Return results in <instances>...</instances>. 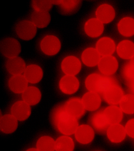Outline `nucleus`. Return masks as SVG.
<instances>
[{
    "label": "nucleus",
    "instance_id": "nucleus-1",
    "mask_svg": "<svg viewBox=\"0 0 134 151\" xmlns=\"http://www.w3.org/2000/svg\"><path fill=\"white\" fill-rule=\"evenodd\" d=\"M51 118L54 128L65 135L75 134L79 127L78 119L68 113L65 103L59 104L54 108Z\"/></svg>",
    "mask_w": 134,
    "mask_h": 151
},
{
    "label": "nucleus",
    "instance_id": "nucleus-2",
    "mask_svg": "<svg viewBox=\"0 0 134 151\" xmlns=\"http://www.w3.org/2000/svg\"><path fill=\"white\" fill-rule=\"evenodd\" d=\"M117 80L110 76H102L93 73L88 76L85 81V86L90 91L102 95L113 84H117Z\"/></svg>",
    "mask_w": 134,
    "mask_h": 151
},
{
    "label": "nucleus",
    "instance_id": "nucleus-3",
    "mask_svg": "<svg viewBox=\"0 0 134 151\" xmlns=\"http://www.w3.org/2000/svg\"><path fill=\"white\" fill-rule=\"evenodd\" d=\"M0 49L2 54L9 59L15 58L21 52L20 43L14 38H8L3 39L0 44Z\"/></svg>",
    "mask_w": 134,
    "mask_h": 151
},
{
    "label": "nucleus",
    "instance_id": "nucleus-4",
    "mask_svg": "<svg viewBox=\"0 0 134 151\" xmlns=\"http://www.w3.org/2000/svg\"><path fill=\"white\" fill-rule=\"evenodd\" d=\"M16 32L18 36L22 40L33 39L37 33V27L32 21L24 20L17 25Z\"/></svg>",
    "mask_w": 134,
    "mask_h": 151
},
{
    "label": "nucleus",
    "instance_id": "nucleus-5",
    "mask_svg": "<svg viewBox=\"0 0 134 151\" xmlns=\"http://www.w3.org/2000/svg\"><path fill=\"white\" fill-rule=\"evenodd\" d=\"M41 48L45 54L48 55H55L59 52L61 47L60 41L54 35H47L41 42Z\"/></svg>",
    "mask_w": 134,
    "mask_h": 151
},
{
    "label": "nucleus",
    "instance_id": "nucleus-6",
    "mask_svg": "<svg viewBox=\"0 0 134 151\" xmlns=\"http://www.w3.org/2000/svg\"><path fill=\"white\" fill-rule=\"evenodd\" d=\"M90 124L98 133L101 134L107 132L110 125L104 114V110H100L94 113L89 119Z\"/></svg>",
    "mask_w": 134,
    "mask_h": 151
},
{
    "label": "nucleus",
    "instance_id": "nucleus-7",
    "mask_svg": "<svg viewBox=\"0 0 134 151\" xmlns=\"http://www.w3.org/2000/svg\"><path fill=\"white\" fill-rule=\"evenodd\" d=\"M61 67L66 75L75 76L80 71L81 65L78 58L74 56H69L63 59Z\"/></svg>",
    "mask_w": 134,
    "mask_h": 151
},
{
    "label": "nucleus",
    "instance_id": "nucleus-8",
    "mask_svg": "<svg viewBox=\"0 0 134 151\" xmlns=\"http://www.w3.org/2000/svg\"><path fill=\"white\" fill-rule=\"evenodd\" d=\"M100 72L105 76H110L116 72L118 68V61L111 55L103 56L98 64Z\"/></svg>",
    "mask_w": 134,
    "mask_h": 151
},
{
    "label": "nucleus",
    "instance_id": "nucleus-9",
    "mask_svg": "<svg viewBox=\"0 0 134 151\" xmlns=\"http://www.w3.org/2000/svg\"><path fill=\"white\" fill-rule=\"evenodd\" d=\"M79 86V81L75 76H64L61 78L59 83V88L61 91L68 95L76 93L78 90Z\"/></svg>",
    "mask_w": 134,
    "mask_h": 151
},
{
    "label": "nucleus",
    "instance_id": "nucleus-10",
    "mask_svg": "<svg viewBox=\"0 0 134 151\" xmlns=\"http://www.w3.org/2000/svg\"><path fill=\"white\" fill-rule=\"evenodd\" d=\"M102 96L106 102L112 105L120 103L124 96L122 90L118 83L109 88Z\"/></svg>",
    "mask_w": 134,
    "mask_h": 151
},
{
    "label": "nucleus",
    "instance_id": "nucleus-11",
    "mask_svg": "<svg viewBox=\"0 0 134 151\" xmlns=\"http://www.w3.org/2000/svg\"><path fill=\"white\" fill-rule=\"evenodd\" d=\"M11 112L12 115L17 120L25 121L30 115V106L24 101H19L13 104L11 109Z\"/></svg>",
    "mask_w": 134,
    "mask_h": 151
},
{
    "label": "nucleus",
    "instance_id": "nucleus-12",
    "mask_svg": "<svg viewBox=\"0 0 134 151\" xmlns=\"http://www.w3.org/2000/svg\"><path fill=\"white\" fill-rule=\"evenodd\" d=\"M66 109L68 113L78 119L84 114L85 109L82 101L79 98H72L65 103Z\"/></svg>",
    "mask_w": 134,
    "mask_h": 151
},
{
    "label": "nucleus",
    "instance_id": "nucleus-13",
    "mask_svg": "<svg viewBox=\"0 0 134 151\" xmlns=\"http://www.w3.org/2000/svg\"><path fill=\"white\" fill-rule=\"evenodd\" d=\"M75 136L76 139L80 143L87 144L91 142L94 139V130L88 125H81L77 128L75 133Z\"/></svg>",
    "mask_w": 134,
    "mask_h": 151
},
{
    "label": "nucleus",
    "instance_id": "nucleus-14",
    "mask_svg": "<svg viewBox=\"0 0 134 151\" xmlns=\"http://www.w3.org/2000/svg\"><path fill=\"white\" fill-rule=\"evenodd\" d=\"M81 101L85 109L90 111L96 110L101 104V99L99 94L92 91L85 94Z\"/></svg>",
    "mask_w": 134,
    "mask_h": 151
},
{
    "label": "nucleus",
    "instance_id": "nucleus-15",
    "mask_svg": "<svg viewBox=\"0 0 134 151\" xmlns=\"http://www.w3.org/2000/svg\"><path fill=\"white\" fill-rule=\"evenodd\" d=\"M84 29L88 36L97 37L100 36L104 31L103 23L97 18L91 19L85 24Z\"/></svg>",
    "mask_w": 134,
    "mask_h": 151
},
{
    "label": "nucleus",
    "instance_id": "nucleus-16",
    "mask_svg": "<svg viewBox=\"0 0 134 151\" xmlns=\"http://www.w3.org/2000/svg\"><path fill=\"white\" fill-rule=\"evenodd\" d=\"M107 134L110 141L114 143H118L123 141L126 136V131L122 125L117 124L111 125L108 128Z\"/></svg>",
    "mask_w": 134,
    "mask_h": 151
},
{
    "label": "nucleus",
    "instance_id": "nucleus-17",
    "mask_svg": "<svg viewBox=\"0 0 134 151\" xmlns=\"http://www.w3.org/2000/svg\"><path fill=\"white\" fill-rule=\"evenodd\" d=\"M97 19L103 23H108L114 18L115 12L113 7L107 4L99 6L96 12Z\"/></svg>",
    "mask_w": 134,
    "mask_h": 151
},
{
    "label": "nucleus",
    "instance_id": "nucleus-18",
    "mask_svg": "<svg viewBox=\"0 0 134 151\" xmlns=\"http://www.w3.org/2000/svg\"><path fill=\"white\" fill-rule=\"evenodd\" d=\"M6 67L8 72L13 76L21 75L25 72L27 68L24 60L19 57L8 59Z\"/></svg>",
    "mask_w": 134,
    "mask_h": 151
},
{
    "label": "nucleus",
    "instance_id": "nucleus-19",
    "mask_svg": "<svg viewBox=\"0 0 134 151\" xmlns=\"http://www.w3.org/2000/svg\"><path fill=\"white\" fill-rule=\"evenodd\" d=\"M8 85L10 90L15 93H23L28 87V81L24 76H14L9 79Z\"/></svg>",
    "mask_w": 134,
    "mask_h": 151
},
{
    "label": "nucleus",
    "instance_id": "nucleus-20",
    "mask_svg": "<svg viewBox=\"0 0 134 151\" xmlns=\"http://www.w3.org/2000/svg\"><path fill=\"white\" fill-rule=\"evenodd\" d=\"M96 49L100 55H111L115 50V44L111 38H102L97 42Z\"/></svg>",
    "mask_w": 134,
    "mask_h": 151
},
{
    "label": "nucleus",
    "instance_id": "nucleus-21",
    "mask_svg": "<svg viewBox=\"0 0 134 151\" xmlns=\"http://www.w3.org/2000/svg\"><path fill=\"white\" fill-rule=\"evenodd\" d=\"M101 58L100 54L96 49L92 47L86 49L81 55L83 62L89 67H93L98 65Z\"/></svg>",
    "mask_w": 134,
    "mask_h": 151
},
{
    "label": "nucleus",
    "instance_id": "nucleus-22",
    "mask_svg": "<svg viewBox=\"0 0 134 151\" xmlns=\"http://www.w3.org/2000/svg\"><path fill=\"white\" fill-rule=\"evenodd\" d=\"M17 121L12 115L7 114L4 115L0 120V129L1 131L7 134L14 132L17 128Z\"/></svg>",
    "mask_w": 134,
    "mask_h": 151
},
{
    "label": "nucleus",
    "instance_id": "nucleus-23",
    "mask_svg": "<svg viewBox=\"0 0 134 151\" xmlns=\"http://www.w3.org/2000/svg\"><path fill=\"white\" fill-rule=\"evenodd\" d=\"M81 4V1H62L58 6V10L62 15H71L78 11Z\"/></svg>",
    "mask_w": 134,
    "mask_h": 151
},
{
    "label": "nucleus",
    "instance_id": "nucleus-24",
    "mask_svg": "<svg viewBox=\"0 0 134 151\" xmlns=\"http://www.w3.org/2000/svg\"><path fill=\"white\" fill-rule=\"evenodd\" d=\"M24 76L29 83L32 84L39 83L43 78L42 69L38 65H30L26 68Z\"/></svg>",
    "mask_w": 134,
    "mask_h": 151
},
{
    "label": "nucleus",
    "instance_id": "nucleus-25",
    "mask_svg": "<svg viewBox=\"0 0 134 151\" xmlns=\"http://www.w3.org/2000/svg\"><path fill=\"white\" fill-rule=\"evenodd\" d=\"M41 94L39 89L34 86L28 87L22 93V98L30 106L36 105L40 102Z\"/></svg>",
    "mask_w": 134,
    "mask_h": 151
},
{
    "label": "nucleus",
    "instance_id": "nucleus-26",
    "mask_svg": "<svg viewBox=\"0 0 134 151\" xmlns=\"http://www.w3.org/2000/svg\"><path fill=\"white\" fill-rule=\"evenodd\" d=\"M104 114L110 125L119 124L123 117L122 111L120 108L114 105L106 108L104 110Z\"/></svg>",
    "mask_w": 134,
    "mask_h": 151
},
{
    "label": "nucleus",
    "instance_id": "nucleus-27",
    "mask_svg": "<svg viewBox=\"0 0 134 151\" xmlns=\"http://www.w3.org/2000/svg\"><path fill=\"white\" fill-rule=\"evenodd\" d=\"M117 52L121 58L131 59L134 56V44L130 40H123L118 44Z\"/></svg>",
    "mask_w": 134,
    "mask_h": 151
},
{
    "label": "nucleus",
    "instance_id": "nucleus-28",
    "mask_svg": "<svg viewBox=\"0 0 134 151\" xmlns=\"http://www.w3.org/2000/svg\"><path fill=\"white\" fill-rule=\"evenodd\" d=\"M32 22L37 27L43 28L47 27L51 21V15L49 12L35 11L32 13Z\"/></svg>",
    "mask_w": 134,
    "mask_h": 151
},
{
    "label": "nucleus",
    "instance_id": "nucleus-29",
    "mask_svg": "<svg viewBox=\"0 0 134 151\" xmlns=\"http://www.w3.org/2000/svg\"><path fill=\"white\" fill-rule=\"evenodd\" d=\"M120 33L125 37H130L134 35V19L127 17L121 20L118 25Z\"/></svg>",
    "mask_w": 134,
    "mask_h": 151
},
{
    "label": "nucleus",
    "instance_id": "nucleus-30",
    "mask_svg": "<svg viewBox=\"0 0 134 151\" xmlns=\"http://www.w3.org/2000/svg\"><path fill=\"white\" fill-rule=\"evenodd\" d=\"M75 144L72 139L67 136H61L55 141L56 151H73Z\"/></svg>",
    "mask_w": 134,
    "mask_h": 151
},
{
    "label": "nucleus",
    "instance_id": "nucleus-31",
    "mask_svg": "<svg viewBox=\"0 0 134 151\" xmlns=\"http://www.w3.org/2000/svg\"><path fill=\"white\" fill-rule=\"evenodd\" d=\"M37 148L39 151H54L55 150V141L49 136L42 137L37 142Z\"/></svg>",
    "mask_w": 134,
    "mask_h": 151
},
{
    "label": "nucleus",
    "instance_id": "nucleus-32",
    "mask_svg": "<svg viewBox=\"0 0 134 151\" xmlns=\"http://www.w3.org/2000/svg\"><path fill=\"white\" fill-rule=\"evenodd\" d=\"M120 105L123 112L129 114H134V95L130 94L123 96Z\"/></svg>",
    "mask_w": 134,
    "mask_h": 151
},
{
    "label": "nucleus",
    "instance_id": "nucleus-33",
    "mask_svg": "<svg viewBox=\"0 0 134 151\" xmlns=\"http://www.w3.org/2000/svg\"><path fill=\"white\" fill-rule=\"evenodd\" d=\"M122 77L129 86L134 81V66L130 62L125 64L121 70Z\"/></svg>",
    "mask_w": 134,
    "mask_h": 151
},
{
    "label": "nucleus",
    "instance_id": "nucleus-34",
    "mask_svg": "<svg viewBox=\"0 0 134 151\" xmlns=\"http://www.w3.org/2000/svg\"><path fill=\"white\" fill-rule=\"evenodd\" d=\"M52 1H33L32 6L35 11L49 12L52 6Z\"/></svg>",
    "mask_w": 134,
    "mask_h": 151
},
{
    "label": "nucleus",
    "instance_id": "nucleus-35",
    "mask_svg": "<svg viewBox=\"0 0 134 151\" xmlns=\"http://www.w3.org/2000/svg\"><path fill=\"white\" fill-rule=\"evenodd\" d=\"M126 134L134 138V119H131L127 123L125 127Z\"/></svg>",
    "mask_w": 134,
    "mask_h": 151
},
{
    "label": "nucleus",
    "instance_id": "nucleus-36",
    "mask_svg": "<svg viewBox=\"0 0 134 151\" xmlns=\"http://www.w3.org/2000/svg\"><path fill=\"white\" fill-rule=\"evenodd\" d=\"M128 86L130 92L132 94L134 95V81Z\"/></svg>",
    "mask_w": 134,
    "mask_h": 151
},
{
    "label": "nucleus",
    "instance_id": "nucleus-37",
    "mask_svg": "<svg viewBox=\"0 0 134 151\" xmlns=\"http://www.w3.org/2000/svg\"><path fill=\"white\" fill-rule=\"evenodd\" d=\"M62 1H52V4L59 5L62 3Z\"/></svg>",
    "mask_w": 134,
    "mask_h": 151
},
{
    "label": "nucleus",
    "instance_id": "nucleus-38",
    "mask_svg": "<svg viewBox=\"0 0 134 151\" xmlns=\"http://www.w3.org/2000/svg\"><path fill=\"white\" fill-rule=\"evenodd\" d=\"M130 63L134 66V56L131 59L130 61Z\"/></svg>",
    "mask_w": 134,
    "mask_h": 151
},
{
    "label": "nucleus",
    "instance_id": "nucleus-39",
    "mask_svg": "<svg viewBox=\"0 0 134 151\" xmlns=\"http://www.w3.org/2000/svg\"><path fill=\"white\" fill-rule=\"evenodd\" d=\"M27 151H39L37 149H35V148H30V149H29Z\"/></svg>",
    "mask_w": 134,
    "mask_h": 151
}]
</instances>
